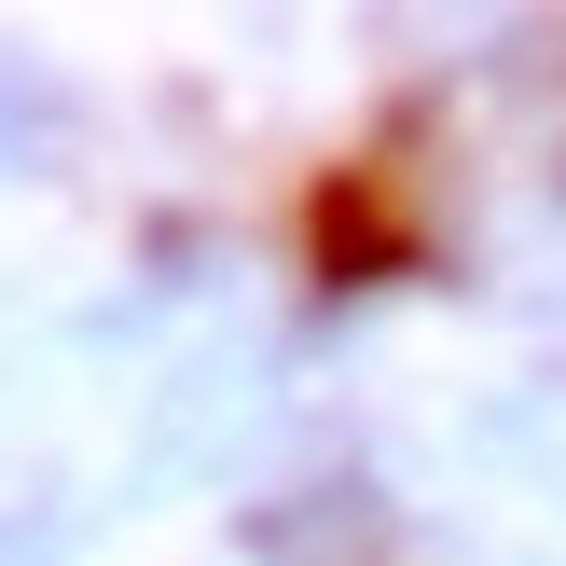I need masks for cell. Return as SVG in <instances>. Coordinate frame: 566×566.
I'll list each match as a JSON object with an SVG mask.
<instances>
[{
  "label": "cell",
  "instance_id": "7a4b0ae2",
  "mask_svg": "<svg viewBox=\"0 0 566 566\" xmlns=\"http://www.w3.org/2000/svg\"><path fill=\"white\" fill-rule=\"evenodd\" d=\"M415 512L387 497L374 457H304L235 497V566H401Z\"/></svg>",
  "mask_w": 566,
  "mask_h": 566
},
{
  "label": "cell",
  "instance_id": "5b68a950",
  "mask_svg": "<svg viewBox=\"0 0 566 566\" xmlns=\"http://www.w3.org/2000/svg\"><path fill=\"white\" fill-rule=\"evenodd\" d=\"M83 539H97L83 470H55V457H0V566H83Z\"/></svg>",
  "mask_w": 566,
  "mask_h": 566
},
{
  "label": "cell",
  "instance_id": "277c9868",
  "mask_svg": "<svg viewBox=\"0 0 566 566\" xmlns=\"http://www.w3.org/2000/svg\"><path fill=\"white\" fill-rule=\"evenodd\" d=\"M83 83L55 70V55H28V42H0V193H28V180H70L83 166Z\"/></svg>",
  "mask_w": 566,
  "mask_h": 566
},
{
  "label": "cell",
  "instance_id": "3957f363",
  "mask_svg": "<svg viewBox=\"0 0 566 566\" xmlns=\"http://www.w3.org/2000/svg\"><path fill=\"white\" fill-rule=\"evenodd\" d=\"M457 457L484 470L497 497H525V512H553V525H566V374L484 387V401L457 415Z\"/></svg>",
  "mask_w": 566,
  "mask_h": 566
},
{
  "label": "cell",
  "instance_id": "6da1fadb",
  "mask_svg": "<svg viewBox=\"0 0 566 566\" xmlns=\"http://www.w3.org/2000/svg\"><path fill=\"white\" fill-rule=\"evenodd\" d=\"M291 415V374H276L263 332H193L138 374V429H125V512L153 497H208V484H249V457L276 442Z\"/></svg>",
  "mask_w": 566,
  "mask_h": 566
},
{
  "label": "cell",
  "instance_id": "8992f818",
  "mask_svg": "<svg viewBox=\"0 0 566 566\" xmlns=\"http://www.w3.org/2000/svg\"><path fill=\"white\" fill-rule=\"evenodd\" d=\"M0 457H14V374H0Z\"/></svg>",
  "mask_w": 566,
  "mask_h": 566
}]
</instances>
